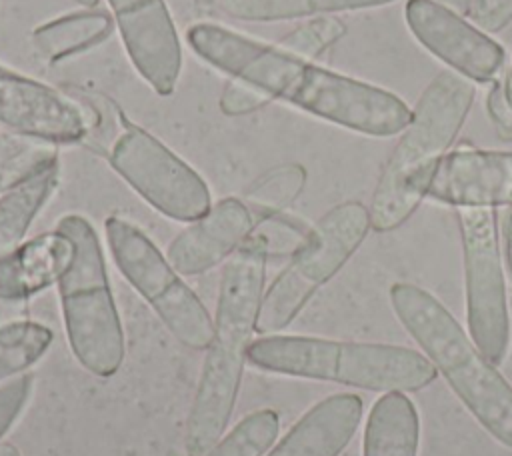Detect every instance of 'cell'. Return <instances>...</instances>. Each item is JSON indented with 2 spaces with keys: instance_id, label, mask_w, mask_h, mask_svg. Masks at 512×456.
Here are the masks:
<instances>
[{
  "instance_id": "cell-28",
  "label": "cell",
  "mask_w": 512,
  "mask_h": 456,
  "mask_svg": "<svg viewBox=\"0 0 512 456\" xmlns=\"http://www.w3.org/2000/svg\"><path fill=\"white\" fill-rule=\"evenodd\" d=\"M266 102H270V98L264 92H260L258 88H254L242 80H236V78H232L226 84V88L220 96V108L224 114H230V116L254 112L260 106H264Z\"/></svg>"
},
{
  "instance_id": "cell-4",
  "label": "cell",
  "mask_w": 512,
  "mask_h": 456,
  "mask_svg": "<svg viewBox=\"0 0 512 456\" xmlns=\"http://www.w3.org/2000/svg\"><path fill=\"white\" fill-rule=\"evenodd\" d=\"M474 96V84L452 70L430 80L378 176L368 208L372 230L392 232L416 212L442 156L464 126Z\"/></svg>"
},
{
  "instance_id": "cell-36",
  "label": "cell",
  "mask_w": 512,
  "mask_h": 456,
  "mask_svg": "<svg viewBox=\"0 0 512 456\" xmlns=\"http://www.w3.org/2000/svg\"><path fill=\"white\" fill-rule=\"evenodd\" d=\"M2 70H6V66H2V64H0V72H2Z\"/></svg>"
},
{
  "instance_id": "cell-29",
  "label": "cell",
  "mask_w": 512,
  "mask_h": 456,
  "mask_svg": "<svg viewBox=\"0 0 512 456\" xmlns=\"http://www.w3.org/2000/svg\"><path fill=\"white\" fill-rule=\"evenodd\" d=\"M472 22L486 32H502L512 22V0H472Z\"/></svg>"
},
{
  "instance_id": "cell-15",
  "label": "cell",
  "mask_w": 512,
  "mask_h": 456,
  "mask_svg": "<svg viewBox=\"0 0 512 456\" xmlns=\"http://www.w3.org/2000/svg\"><path fill=\"white\" fill-rule=\"evenodd\" d=\"M252 234L250 206L240 198H222L170 242L166 258L180 276H196L228 260Z\"/></svg>"
},
{
  "instance_id": "cell-17",
  "label": "cell",
  "mask_w": 512,
  "mask_h": 456,
  "mask_svg": "<svg viewBox=\"0 0 512 456\" xmlns=\"http://www.w3.org/2000/svg\"><path fill=\"white\" fill-rule=\"evenodd\" d=\"M74 254L72 240L54 230L34 236L0 258V300H22L60 280Z\"/></svg>"
},
{
  "instance_id": "cell-25",
  "label": "cell",
  "mask_w": 512,
  "mask_h": 456,
  "mask_svg": "<svg viewBox=\"0 0 512 456\" xmlns=\"http://www.w3.org/2000/svg\"><path fill=\"white\" fill-rule=\"evenodd\" d=\"M346 34V26L340 18L336 16H312L306 22L298 24L294 30H290L278 46L284 50L306 58L314 60L318 58L324 50H328L334 42H338Z\"/></svg>"
},
{
  "instance_id": "cell-21",
  "label": "cell",
  "mask_w": 512,
  "mask_h": 456,
  "mask_svg": "<svg viewBox=\"0 0 512 456\" xmlns=\"http://www.w3.org/2000/svg\"><path fill=\"white\" fill-rule=\"evenodd\" d=\"M52 342V330L32 320L0 326V382L24 374Z\"/></svg>"
},
{
  "instance_id": "cell-35",
  "label": "cell",
  "mask_w": 512,
  "mask_h": 456,
  "mask_svg": "<svg viewBox=\"0 0 512 456\" xmlns=\"http://www.w3.org/2000/svg\"><path fill=\"white\" fill-rule=\"evenodd\" d=\"M74 2H78V4L84 6V8H94L100 0H74Z\"/></svg>"
},
{
  "instance_id": "cell-2",
  "label": "cell",
  "mask_w": 512,
  "mask_h": 456,
  "mask_svg": "<svg viewBox=\"0 0 512 456\" xmlns=\"http://www.w3.org/2000/svg\"><path fill=\"white\" fill-rule=\"evenodd\" d=\"M266 262V242L260 234H252L224 264L214 334L206 348L208 352L186 420L184 444L188 456H204L228 430L248 360L246 352L256 332Z\"/></svg>"
},
{
  "instance_id": "cell-22",
  "label": "cell",
  "mask_w": 512,
  "mask_h": 456,
  "mask_svg": "<svg viewBox=\"0 0 512 456\" xmlns=\"http://www.w3.org/2000/svg\"><path fill=\"white\" fill-rule=\"evenodd\" d=\"M54 158H58V152L50 142L0 132V196Z\"/></svg>"
},
{
  "instance_id": "cell-7",
  "label": "cell",
  "mask_w": 512,
  "mask_h": 456,
  "mask_svg": "<svg viewBox=\"0 0 512 456\" xmlns=\"http://www.w3.org/2000/svg\"><path fill=\"white\" fill-rule=\"evenodd\" d=\"M370 228V212L358 200H348L328 210L308 230L290 262L264 290L256 332L274 334L286 328L310 298L352 258Z\"/></svg>"
},
{
  "instance_id": "cell-26",
  "label": "cell",
  "mask_w": 512,
  "mask_h": 456,
  "mask_svg": "<svg viewBox=\"0 0 512 456\" xmlns=\"http://www.w3.org/2000/svg\"><path fill=\"white\" fill-rule=\"evenodd\" d=\"M212 8L242 22H280L308 18L304 0H210Z\"/></svg>"
},
{
  "instance_id": "cell-33",
  "label": "cell",
  "mask_w": 512,
  "mask_h": 456,
  "mask_svg": "<svg viewBox=\"0 0 512 456\" xmlns=\"http://www.w3.org/2000/svg\"><path fill=\"white\" fill-rule=\"evenodd\" d=\"M502 86H504L506 102H508V104H510V108H512V66H510V70L506 72V76L502 78Z\"/></svg>"
},
{
  "instance_id": "cell-12",
  "label": "cell",
  "mask_w": 512,
  "mask_h": 456,
  "mask_svg": "<svg viewBox=\"0 0 512 456\" xmlns=\"http://www.w3.org/2000/svg\"><path fill=\"white\" fill-rule=\"evenodd\" d=\"M0 124L8 132L54 146L80 142L90 130L84 106L12 68L0 72Z\"/></svg>"
},
{
  "instance_id": "cell-5",
  "label": "cell",
  "mask_w": 512,
  "mask_h": 456,
  "mask_svg": "<svg viewBox=\"0 0 512 456\" xmlns=\"http://www.w3.org/2000/svg\"><path fill=\"white\" fill-rule=\"evenodd\" d=\"M246 358L266 372L372 392H416L432 384L438 374L414 348L318 336L264 334L250 342Z\"/></svg>"
},
{
  "instance_id": "cell-10",
  "label": "cell",
  "mask_w": 512,
  "mask_h": 456,
  "mask_svg": "<svg viewBox=\"0 0 512 456\" xmlns=\"http://www.w3.org/2000/svg\"><path fill=\"white\" fill-rule=\"evenodd\" d=\"M110 164L150 206L168 218L192 222L212 206L204 178L138 126H128L116 138Z\"/></svg>"
},
{
  "instance_id": "cell-6",
  "label": "cell",
  "mask_w": 512,
  "mask_h": 456,
  "mask_svg": "<svg viewBox=\"0 0 512 456\" xmlns=\"http://www.w3.org/2000/svg\"><path fill=\"white\" fill-rule=\"evenodd\" d=\"M56 230L74 244L72 260L58 280L70 348L86 370L108 378L124 360V332L100 238L80 214H66Z\"/></svg>"
},
{
  "instance_id": "cell-9",
  "label": "cell",
  "mask_w": 512,
  "mask_h": 456,
  "mask_svg": "<svg viewBox=\"0 0 512 456\" xmlns=\"http://www.w3.org/2000/svg\"><path fill=\"white\" fill-rule=\"evenodd\" d=\"M466 288V324L472 342L496 366L510 350L512 324L494 208H456Z\"/></svg>"
},
{
  "instance_id": "cell-19",
  "label": "cell",
  "mask_w": 512,
  "mask_h": 456,
  "mask_svg": "<svg viewBox=\"0 0 512 456\" xmlns=\"http://www.w3.org/2000/svg\"><path fill=\"white\" fill-rule=\"evenodd\" d=\"M114 26V16L106 10L84 8L36 26L32 30V44L48 62H60L100 46L110 38Z\"/></svg>"
},
{
  "instance_id": "cell-13",
  "label": "cell",
  "mask_w": 512,
  "mask_h": 456,
  "mask_svg": "<svg viewBox=\"0 0 512 456\" xmlns=\"http://www.w3.org/2000/svg\"><path fill=\"white\" fill-rule=\"evenodd\" d=\"M126 54L146 84L160 96L176 90L182 44L164 0H108Z\"/></svg>"
},
{
  "instance_id": "cell-31",
  "label": "cell",
  "mask_w": 512,
  "mask_h": 456,
  "mask_svg": "<svg viewBox=\"0 0 512 456\" xmlns=\"http://www.w3.org/2000/svg\"><path fill=\"white\" fill-rule=\"evenodd\" d=\"M502 238H504V256H506L508 272H510V276H512V208L508 210V214H506V218H504Z\"/></svg>"
},
{
  "instance_id": "cell-30",
  "label": "cell",
  "mask_w": 512,
  "mask_h": 456,
  "mask_svg": "<svg viewBox=\"0 0 512 456\" xmlns=\"http://www.w3.org/2000/svg\"><path fill=\"white\" fill-rule=\"evenodd\" d=\"M486 110H488V116L496 128V132L500 134V138L512 140V108L506 102L502 78L490 84V90L486 96Z\"/></svg>"
},
{
  "instance_id": "cell-20",
  "label": "cell",
  "mask_w": 512,
  "mask_h": 456,
  "mask_svg": "<svg viewBox=\"0 0 512 456\" xmlns=\"http://www.w3.org/2000/svg\"><path fill=\"white\" fill-rule=\"evenodd\" d=\"M60 176L58 158L0 196V258L24 242V236L54 194Z\"/></svg>"
},
{
  "instance_id": "cell-27",
  "label": "cell",
  "mask_w": 512,
  "mask_h": 456,
  "mask_svg": "<svg viewBox=\"0 0 512 456\" xmlns=\"http://www.w3.org/2000/svg\"><path fill=\"white\" fill-rule=\"evenodd\" d=\"M32 374H18L0 386V438L14 424L32 394Z\"/></svg>"
},
{
  "instance_id": "cell-16",
  "label": "cell",
  "mask_w": 512,
  "mask_h": 456,
  "mask_svg": "<svg viewBox=\"0 0 512 456\" xmlns=\"http://www.w3.org/2000/svg\"><path fill=\"white\" fill-rule=\"evenodd\" d=\"M362 414L358 394H332L314 404L266 456H340Z\"/></svg>"
},
{
  "instance_id": "cell-11",
  "label": "cell",
  "mask_w": 512,
  "mask_h": 456,
  "mask_svg": "<svg viewBox=\"0 0 512 456\" xmlns=\"http://www.w3.org/2000/svg\"><path fill=\"white\" fill-rule=\"evenodd\" d=\"M404 18L412 36L452 72L472 84H492L502 78L506 50L464 16L436 0H408Z\"/></svg>"
},
{
  "instance_id": "cell-24",
  "label": "cell",
  "mask_w": 512,
  "mask_h": 456,
  "mask_svg": "<svg viewBox=\"0 0 512 456\" xmlns=\"http://www.w3.org/2000/svg\"><path fill=\"white\" fill-rule=\"evenodd\" d=\"M304 184L306 170L300 164H284L258 178L250 190H246V202L254 206L260 216L280 214L300 196Z\"/></svg>"
},
{
  "instance_id": "cell-23",
  "label": "cell",
  "mask_w": 512,
  "mask_h": 456,
  "mask_svg": "<svg viewBox=\"0 0 512 456\" xmlns=\"http://www.w3.org/2000/svg\"><path fill=\"white\" fill-rule=\"evenodd\" d=\"M280 420L270 408L244 416L222 440L204 456H264L278 436Z\"/></svg>"
},
{
  "instance_id": "cell-8",
  "label": "cell",
  "mask_w": 512,
  "mask_h": 456,
  "mask_svg": "<svg viewBox=\"0 0 512 456\" xmlns=\"http://www.w3.org/2000/svg\"><path fill=\"white\" fill-rule=\"evenodd\" d=\"M106 242L118 270L154 308L172 336L188 348H208L214 318L158 246L122 216L106 220Z\"/></svg>"
},
{
  "instance_id": "cell-3",
  "label": "cell",
  "mask_w": 512,
  "mask_h": 456,
  "mask_svg": "<svg viewBox=\"0 0 512 456\" xmlns=\"http://www.w3.org/2000/svg\"><path fill=\"white\" fill-rule=\"evenodd\" d=\"M390 304L422 354L444 376L476 422L512 450V384L500 374L452 312L428 290L396 282Z\"/></svg>"
},
{
  "instance_id": "cell-32",
  "label": "cell",
  "mask_w": 512,
  "mask_h": 456,
  "mask_svg": "<svg viewBox=\"0 0 512 456\" xmlns=\"http://www.w3.org/2000/svg\"><path fill=\"white\" fill-rule=\"evenodd\" d=\"M440 4H444L446 8L454 10L460 16H470V8H472V0H436Z\"/></svg>"
},
{
  "instance_id": "cell-18",
  "label": "cell",
  "mask_w": 512,
  "mask_h": 456,
  "mask_svg": "<svg viewBox=\"0 0 512 456\" xmlns=\"http://www.w3.org/2000/svg\"><path fill=\"white\" fill-rule=\"evenodd\" d=\"M420 414L406 392H384L370 408L362 456H418Z\"/></svg>"
},
{
  "instance_id": "cell-34",
  "label": "cell",
  "mask_w": 512,
  "mask_h": 456,
  "mask_svg": "<svg viewBox=\"0 0 512 456\" xmlns=\"http://www.w3.org/2000/svg\"><path fill=\"white\" fill-rule=\"evenodd\" d=\"M0 456H20L18 448L10 442H0Z\"/></svg>"
},
{
  "instance_id": "cell-1",
  "label": "cell",
  "mask_w": 512,
  "mask_h": 456,
  "mask_svg": "<svg viewBox=\"0 0 512 456\" xmlns=\"http://www.w3.org/2000/svg\"><path fill=\"white\" fill-rule=\"evenodd\" d=\"M186 40L196 56L230 78L346 130L390 138L412 120V108L394 92L324 68L278 44L214 22L192 24Z\"/></svg>"
},
{
  "instance_id": "cell-14",
  "label": "cell",
  "mask_w": 512,
  "mask_h": 456,
  "mask_svg": "<svg viewBox=\"0 0 512 456\" xmlns=\"http://www.w3.org/2000/svg\"><path fill=\"white\" fill-rule=\"evenodd\" d=\"M426 198L452 208L512 206V152L480 148L446 152Z\"/></svg>"
}]
</instances>
